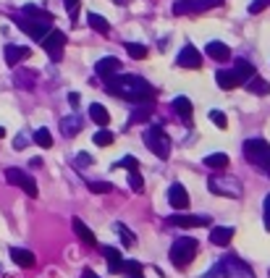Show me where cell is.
Wrapping results in <instances>:
<instances>
[{
    "label": "cell",
    "instance_id": "obj_1",
    "mask_svg": "<svg viewBox=\"0 0 270 278\" xmlns=\"http://www.w3.org/2000/svg\"><path fill=\"white\" fill-rule=\"evenodd\" d=\"M105 89L115 97H124L131 102H152L155 89L149 87L139 76H108L105 79Z\"/></svg>",
    "mask_w": 270,
    "mask_h": 278
},
{
    "label": "cell",
    "instance_id": "obj_2",
    "mask_svg": "<svg viewBox=\"0 0 270 278\" xmlns=\"http://www.w3.org/2000/svg\"><path fill=\"white\" fill-rule=\"evenodd\" d=\"M194 257H197V241H194L191 236H181V239L173 241V247H171V262H173V268H178V270L189 268Z\"/></svg>",
    "mask_w": 270,
    "mask_h": 278
},
{
    "label": "cell",
    "instance_id": "obj_3",
    "mask_svg": "<svg viewBox=\"0 0 270 278\" xmlns=\"http://www.w3.org/2000/svg\"><path fill=\"white\" fill-rule=\"evenodd\" d=\"M144 145L149 147V152H152V155H158V158H163V160L171 155V139H168V134L163 131L160 126H152V129L144 131Z\"/></svg>",
    "mask_w": 270,
    "mask_h": 278
},
{
    "label": "cell",
    "instance_id": "obj_4",
    "mask_svg": "<svg viewBox=\"0 0 270 278\" xmlns=\"http://www.w3.org/2000/svg\"><path fill=\"white\" fill-rule=\"evenodd\" d=\"M207 187L218 197H231V199L242 197V184H239V179H231V176H213L207 181Z\"/></svg>",
    "mask_w": 270,
    "mask_h": 278
},
{
    "label": "cell",
    "instance_id": "obj_5",
    "mask_svg": "<svg viewBox=\"0 0 270 278\" xmlns=\"http://www.w3.org/2000/svg\"><path fill=\"white\" fill-rule=\"evenodd\" d=\"M218 268H220L223 278H254L252 268L247 265V262H242V260H239L236 255H231V257H223Z\"/></svg>",
    "mask_w": 270,
    "mask_h": 278
},
{
    "label": "cell",
    "instance_id": "obj_6",
    "mask_svg": "<svg viewBox=\"0 0 270 278\" xmlns=\"http://www.w3.org/2000/svg\"><path fill=\"white\" fill-rule=\"evenodd\" d=\"M244 158L254 165H262L270 158V145L265 139H247L244 142Z\"/></svg>",
    "mask_w": 270,
    "mask_h": 278
},
{
    "label": "cell",
    "instance_id": "obj_7",
    "mask_svg": "<svg viewBox=\"0 0 270 278\" xmlns=\"http://www.w3.org/2000/svg\"><path fill=\"white\" fill-rule=\"evenodd\" d=\"M6 181L13 184V187H21L29 197H37V181L29 173H24L21 168H8V171H6Z\"/></svg>",
    "mask_w": 270,
    "mask_h": 278
},
{
    "label": "cell",
    "instance_id": "obj_8",
    "mask_svg": "<svg viewBox=\"0 0 270 278\" xmlns=\"http://www.w3.org/2000/svg\"><path fill=\"white\" fill-rule=\"evenodd\" d=\"M42 48H45V53H48L53 60H61L63 48H66V34L61 32V29H50L48 37L42 40Z\"/></svg>",
    "mask_w": 270,
    "mask_h": 278
},
{
    "label": "cell",
    "instance_id": "obj_9",
    "mask_svg": "<svg viewBox=\"0 0 270 278\" xmlns=\"http://www.w3.org/2000/svg\"><path fill=\"white\" fill-rule=\"evenodd\" d=\"M16 26L19 29H24V32L32 37V40H45L48 37V32H50V24H45V21H34V19H24V16H19L16 19Z\"/></svg>",
    "mask_w": 270,
    "mask_h": 278
},
{
    "label": "cell",
    "instance_id": "obj_10",
    "mask_svg": "<svg viewBox=\"0 0 270 278\" xmlns=\"http://www.w3.org/2000/svg\"><path fill=\"white\" fill-rule=\"evenodd\" d=\"M171 226H178V228H202V226H210L213 218L210 215H171L168 218Z\"/></svg>",
    "mask_w": 270,
    "mask_h": 278
},
{
    "label": "cell",
    "instance_id": "obj_11",
    "mask_svg": "<svg viewBox=\"0 0 270 278\" xmlns=\"http://www.w3.org/2000/svg\"><path fill=\"white\" fill-rule=\"evenodd\" d=\"M168 202L173 210H186L189 207V192L184 189V184H171L168 189Z\"/></svg>",
    "mask_w": 270,
    "mask_h": 278
},
{
    "label": "cell",
    "instance_id": "obj_12",
    "mask_svg": "<svg viewBox=\"0 0 270 278\" xmlns=\"http://www.w3.org/2000/svg\"><path fill=\"white\" fill-rule=\"evenodd\" d=\"M178 66L181 68H200L202 66V55L197 53L194 45H184L181 53H178Z\"/></svg>",
    "mask_w": 270,
    "mask_h": 278
},
{
    "label": "cell",
    "instance_id": "obj_13",
    "mask_svg": "<svg viewBox=\"0 0 270 278\" xmlns=\"http://www.w3.org/2000/svg\"><path fill=\"white\" fill-rule=\"evenodd\" d=\"M3 55H6V63L8 66H19L21 60H26L29 55H32V50H29V48H19V45H6Z\"/></svg>",
    "mask_w": 270,
    "mask_h": 278
},
{
    "label": "cell",
    "instance_id": "obj_14",
    "mask_svg": "<svg viewBox=\"0 0 270 278\" xmlns=\"http://www.w3.org/2000/svg\"><path fill=\"white\" fill-rule=\"evenodd\" d=\"M102 255L108 260V270L110 273H124V255L115 247H102Z\"/></svg>",
    "mask_w": 270,
    "mask_h": 278
},
{
    "label": "cell",
    "instance_id": "obj_15",
    "mask_svg": "<svg viewBox=\"0 0 270 278\" xmlns=\"http://www.w3.org/2000/svg\"><path fill=\"white\" fill-rule=\"evenodd\" d=\"M95 71L102 76V79H108V76H115L118 71H121V60H118V58H113V55H108V58L97 60Z\"/></svg>",
    "mask_w": 270,
    "mask_h": 278
},
{
    "label": "cell",
    "instance_id": "obj_16",
    "mask_svg": "<svg viewBox=\"0 0 270 278\" xmlns=\"http://www.w3.org/2000/svg\"><path fill=\"white\" fill-rule=\"evenodd\" d=\"M234 234H236V231L231 226H215L213 231H210V241H213L215 247H228Z\"/></svg>",
    "mask_w": 270,
    "mask_h": 278
},
{
    "label": "cell",
    "instance_id": "obj_17",
    "mask_svg": "<svg viewBox=\"0 0 270 278\" xmlns=\"http://www.w3.org/2000/svg\"><path fill=\"white\" fill-rule=\"evenodd\" d=\"M71 226H73V234H76L84 244H89V247H95V244H97V239H95V234H92V228H89L84 221L73 218V221H71Z\"/></svg>",
    "mask_w": 270,
    "mask_h": 278
},
{
    "label": "cell",
    "instance_id": "obj_18",
    "mask_svg": "<svg viewBox=\"0 0 270 278\" xmlns=\"http://www.w3.org/2000/svg\"><path fill=\"white\" fill-rule=\"evenodd\" d=\"M11 260L16 262V265H21V268H34V255L29 252V250H21V247H13L11 250Z\"/></svg>",
    "mask_w": 270,
    "mask_h": 278
},
{
    "label": "cell",
    "instance_id": "obj_19",
    "mask_svg": "<svg viewBox=\"0 0 270 278\" xmlns=\"http://www.w3.org/2000/svg\"><path fill=\"white\" fill-rule=\"evenodd\" d=\"M205 53L213 58V60H228V58H231V50H228L226 42H207Z\"/></svg>",
    "mask_w": 270,
    "mask_h": 278
},
{
    "label": "cell",
    "instance_id": "obj_20",
    "mask_svg": "<svg viewBox=\"0 0 270 278\" xmlns=\"http://www.w3.org/2000/svg\"><path fill=\"white\" fill-rule=\"evenodd\" d=\"M215 82H218L220 89H236L239 84H242V82L236 79V74H234V71H223V68L215 74Z\"/></svg>",
    "mask_w": 270,
    "mask_h": 278
},
{
    "label": "cell",
    "instance_id": "obj_21",
    "mask_svg": "<svg viewBox=\"0 0 270 278\" xmlns=\"http://www.w3.org/2000/svg\"><path fill=\"white\" fill-rule=\"evenodd\" d=\"M234 74H236V79L242 82V84H247V82L252 79V76H254V66L249 63V60H236Z\"/></svg>",
    "mask_w": 270,
    "mask_h": 278
},
{
    "label": "cell",
    "instance_id": "obj_22",
    "mask_svg": "<svg viewBox=\"0 0 270 278\" xmlns=\"http://www.w3.org/2000/svg\"><path fill=\"white\" fill-rule=\"evenodd\" d=\"M89 116H92V121L97 123V126H108V123H110V113L108 111H105V108L100 105V102H95L92 108H89Z\"/></svg>",
    "mask_w": 270,
    "mask_h": 278
},
{
    "label": "cell",
    "instance_id": "obj_23",
    "mask_svg": "<svg viewBox=\"0 0 270 278\" xmlns=\"http://www.w3.org/2000/svg\"><path fill=\"white\" fill-rule=\"evenodd\" d=\"M173 111L181 116L184 121H191V113H194V111H191V100H189V97H176V100H173Z\"/></svg>",
    "mask_w": 270,
    "mask_h": 278
},
{
    "label": "cell",
    "instance_id": "obj_24",
    "mask_svg": "<svg viewBox=\"0 0 270 278\" xmlns=\"http://www.w3.org/2000/svg\"><path fill=\"white\" fill-rule=\"evenodd\" d=\"M228 155L226 152H213V155H207L205 158V165L207 168H215V171H220V168H228Z\"/></svg>",
    "mask_w": 270,
    "mask_h": 278
},
{
    "label": "cell",
    "instance_id": "obj_25",
    "mask_svg": "<svg viewBox=\"0 0 270 278\" xmlns=\"http://www.w3.org/2000/svg\"><path fill=\"white\" fill-rule=\"evenodd\" d=\"M247 89L252 92V95H260V97H262V95H267V92H270V84H267L265 79H260L257 74H254L252 79L247 82Z\"/></svg>",
    "mask_w": 270,
    "mask_h": 278
},
{
    "label": "cell",
    "instance_id": "obj_26",
    "mask_svg": "<svg viewBox=\"0 0 270 278\" xmlns=\"http://www.w3.org/2000/svg\"><path fill=\"white\" fill-rule=\"evenodd\" d=\"M24 16H29V19H34V21H45V24H53V16L48 11H42V8H37V6H24Z\"/></svg>",
    "mask_w": 270,
    "mask_h": 278
},
{
    "label": "cell",
    "instance_id": "obj_27",
    "mask_svg": "<svg viewBox=\"0 0 270 278\" xmlns=\"http://www.w3.org/2000/svg\"><path fill=\"white\" fill-rule=\"evenodd\" d=\"M61 129H63L66 136H73V134L82 129V118H79V116H68V118H63V121H61Z\"/></svg>",
    "mask_w": 270,
    "mask_h": 278
},
{
    "label": "cell",
    "instance_id": "obj_28",
    "mask_svg": "<svg viewBox=\"0 0 270 278\" xmlns=\"http://www.w3.org/2000/svg\"><path fill=\"white\" fill-rule=\"evenodd\" d=\"M87 21H89V26L95 29V32H100V34H108L110 32V26H108V21H105L100 13H89L87 16Z\"/></svg>",
    "mask_w": 270,
    "mask_h": 278
},
{
    "label": "cell",
    "instance_id": "obj_29",
    "mask_svg": "<svg viewBox=\"0 0 270 278\" xmlns=\"http://www.w3.org/2000/svg\"><path fill=\"white\" fill-rule=\"evenodd\" d=\"M149 113H152V105L144 102V108H134V113L129 116V123H144L149 118Z\"/></svg>",
    "mask_w": 270,
    "mask_h": 278
},
{
    "label": "cell",
    "instance_id": "obj_30",
    "mask_svg": "<svg viewBox=\"0 0 270 278\" xmlns=\"http://www.w3.org/2000/svg\"><path fill=\"white\" fill-rule=\"evenodd\" d=\"M124 48H126V53H129L134 60L147 58V48H144V45H139V42H124Z\"/></svg>",
    "mask_w": 270,
    "mask_h": 278
},
{
    "label": "cell",
    "instance_id": "obj_31",
    "mask_svg": "<svg viewBox=\"0 0 270 278\" xmlns=\"http://www.w3.org/2000/svg\"><path fill=\"white\" fill-rule=\"evenodd\" d=\"M34 142H37L40 147H45V150H50V147H53V134H50L48 129H37V131H34Z\"/></svg>",
    "mask_w": 270,
    "mask_h": 278
},
{
    "label": "cell",
    "instance_id": "obj_32",
    "mask_svg": "<svg viewBox=\"0 0 270 278\" xmlns=\"http://www.w3.org/2000/svg\"><path fill=\"white\" fill-rule=\"evenodd\" d=\"M92 139H95V145H97V147H110V145H113V134H110L108 129L95 131V136H92Z\"/></svg>",
    "mask_w": 270,
    "mask_h": 278
},
{
    "label": "cell",
    "instance_id": "obj_33",
    "mask_svg": "<svg viewBox=\"0 0 270 278\" xmlns=\"http://www.w3.org/2000/svg\"><path fill=\"white\" fill-rule=\"evenodd\" d=\"M115 231H118V236H121V241H124V247H134L137 244V239H134V234L124 226V223H115Z\"/></svg>",
    "mask_w": 270,
    "mask_h": 278
},
{
    "label": "cell",
    "instance_id": "obj_34",
    "mask_svg": "<svg viewBox=\"0 0 270 278\" xmlns=\"http://www.w3.org/2000/svg\"><path fill=\"white\" fill-rule=\"evenodd\" d=\"M223 0H197L191 3V13H200V11H207V8H218Z\"/></svg>",
    "mask_w": 270,
    "mask_h": 278
},
{
    "label": "cell",
    "instance_id": "obj_35",
    "mask_svg": "<svg viewBox=\"0 0 270 278\" xmlns=\"http://www.w3.org/2000/svg\"><path fill=\"white\" fill-rule=\"evenodd\" d=\"M87 187L92 189L95 194H108V192H113V184H108V181H89Z\"/></svg>",
    "mask_w": 270,
    "mask_h": 278
},
{
    "label": "cell",
    "instance_id": "obj_36",
    "mask_svg": "<svg viewBox=\"0 0 270 278\" xmlns=\"http://www.w3.org/2000/svg\"><path fill=\"white\" fill-rule=\"evenodd\" d=\"M121 168H126L129 173H134V171H139V160L134 158V155H126V158H121V163H118Z\"/></svg>",
    "mask_w": 270,
    "mask_h": 278
},
{
    "label": "cell",
    "instance_id": "obj_37",
    "mask_svg": "<svg viewBox=\"0 0 270 278\" xmlns=\"http://www.w3.org/2000/svg\"><path fill=\"white\" fill-rule=\"evenodd\" d=\"M210 121H213L218 129H226V126H228V118H226V113H220V111H210Z\"/></svg>",
    "mask_w": 270,
    "mask_h": 278
},
{
    "label": "cell",
    "instance_id": "obj_38",
    "mask_svg": "<svg viewBox=\"0 0 270 278\" xmlns=\"http://www.w3.org/2000/svg\"><path fill=\"white\" fill-rule=\"evenodd\" d=\"M129 187H131L134 192H142V189H144V179L139 176V171L129 173Z\"/></svg>",
    "mask_w": 270,
    "mask_h": 278
},
{
    "label": "cell",
    "instance_id": "obj_39",
    "mask_svg": "<svg viewBox=\"0 0 270 278\" xmlns=\"http://www.w3.org/2000/svg\"><path fill=\"white\" fill-rule=\"evenodd\" d=\"M124 273H126V275L142 273V262H137V260H124Z\"/></svg>",
    "mask_w": 270,
    "mask_h": 278
},
{
    "label": "cell",
    "instance_id": "obj_40",
    "mask_svg": "<svg viewBox=\"0 0 270 278\" xmlns=\"http://www.w3.org/2000/svg\"><path fill=\"white\" fill-rule=\"evenodd\" d=\"M173 13H176V16H181V13H191V3H189V0H178V3L173 6Z\"/></svg>",
    "mask_w": 270,
    "mask_h": 278
},
{
    "label": "cell",
    "instance_id": "obj_41",
    "mask_svg": "<svg viewBox=\"0 0 270 278\" xmlns=\"http://www.w3.org/2000/svg\"><path fill=\"white\" fill-rule=\"evenodd\" d=\"M73 163H76L79 168H87V165H92V158H89L87 152H79V155H76V160H73Z\"/></svg>",
    "mask_w": 270,
    "mask_h": 278
},
{
    "label": "cell",
    "instance_id": "obj_42",
    "mask_svg": "<svg viewBox=\"0 0 270 278\" xmlns=\"http://www.w3.org/2000/svg\"><path fill=\"white\" fill-rule=\"evenodd\" d=\"M265 6H267V0H254V3L249 6V13H260Z\"/></svg>",
    "mask_w": 270,
    "mask_h": 278
},
{
    "label": "cell",
    "instance_id": "obj_43",
    "mask_svg": "<svg viewBox=\"0 0 270 278\" xmlns=\"http://www.w3.org/2000/svg\"><path fill=\"white\" fill-rule=\"evenodd\" d=\"M265 228L270 231V194L265 197Z\"/></svg>",
    "mask_w": 270,
    "mask_h": 278
},
{
    "label": "cell",
    "instance_id": "obj_44",
    "mask_svg": "<svg viewBox=\"0 0 270 278\" xmlns=\"http://www.w3.org/2000/svg\"><path fill=\"white\" fill-rule=\"evenodd\" d=\"M63 6H66V11H68V13H76L79 0H63Z\"/></svg>",
    "mask_w": 270,
    "mask_h": 278
},
{
    "label": "cell",
    "instance_id": "obj_45",
    "mask_svg": "<svg viewBox=\"0 0 270 278\" xmlns=\"http://www.w3.org/2000/svg\"><path fill=\"white\" fill-rule=\"evenodd\" d=\"M16 79H19V84H21V87H29V79H34V74H19Z\"/></svg>",
    "mask_w": 270,
    "mask_h": 278
},
{
    "label": "cell",
    "instance_id": "obj_46",
    "mask_svg": "<svg viewBox=\"0 0 270 278\" xmlns=\"http://www.w3.org/2000/svg\"><path fill=\"white\" fill-rule=\"evenodd\" d=\"M68 102H71V108H79V102H82V97L76 95V92H71V95H68Z\"/></svg>",
    "mask_w": 270,
    "mask_h": 278
},
{
    "label": "cell",
    "instance_id": "obj_47",
    "mask_svg": "<svg viewBox=\"0 0 270 278\" xmlns=\"http://www.w3.org/2000/svg\"><path fill=\"white\" fill-rule=\"evenodd\" d=\"M13 147H16V150H21V147H26V139H24V136H19V139H16V142H13Z\"/></svg>",
    "mask_w": 270,
    "mask_h": 278
},
{
    "label": "cell",
    "instance_id": "obj_48",
    "mask_svg": "<svg viewBox=\"0 0 270 278\" xmlns=\"http://www.w3.org/2000/svg\"><path fill=\"white\" fill-rule=\"evenodd\" d=\"M82 278H100V275H95V270H89V268H87V270L82 273Z\"/></svg>",
    "mask_w": 270,
    "mask_h": 278
},
{
    "label": "cell",
    "instance_id": "obj_49",
    "mask_svg": "<svg viewBox=\"0 0 270 278\" xmlns=\"http://www.w3.org/2000/svg\"><path fill=\"white\" fill-rule=\"evenodd\" d=\"M260 168H262V171H265V173H267V176H270V158H267V160H265V163H262V165H260Z\"/></svg>",
    "mask_w": 270,
    "mask_h": 278
},
{
    "label": "cell",
    "instance_id": "obj_50",
    "mask_svg": "<svg viewBox=\"0 0 270 278\" xmlns=\"http://www.w3.org/2000/svg\"><path fill=\"white\" fill-rule=\"evenodd\" d=\"M113 3H115V6H126V0H113Z\"/></svg>",
    "mask_w": 270,
    "mask_h": 278
},
{
    "label": "cell",
    "instance_id": "obj_51",
    "mask_svg": "<svg viewBox=\"0 0 270 278\" xmlns=\"http://www.w3.org/2000/svg\"><path fill=\"white\" fill-rule=\"evenodd\" d=\"M129 278H144V273H137V275H129Z\"/></svg>",
    "mask_w": 270,
    "mask_h": 278
},
{
    "label": "cell",
    "instance_id": "obj_52",
    "mask_svg": "<svg viewBox=\"0 0 270 278\" xmlns=\"http://www.w3.org/2000/svg\"><path fill=\"white\" fill-rule=\"evenodd\" d=\"M3 136H6V129H3V126H0V139H3Z\"/></svg>",
    "mask_w": 270,
    "mask_h": 278
}]
</instances>
